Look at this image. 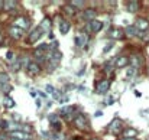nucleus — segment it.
Returning <instances> with one entry per match:
<instances>
[{"label": "nucleus", "mask_w": 149, "mask_h": 140, "mask_svg": "<svg viewBox=\"0 0 149 140\" xmlns=\"http://www.w3.org/2000/svg\"><path fill=\"white\" fill-rule=\"evenodd\" d=\"M16 4H17V1H13V0H4V6H3V9L4 10H13L15 7H16Z\"/></svg>", "instance_id": "25"}, {"label": "nucleus", "mask_w": 149, "mask_h": 140, "mask_svg": "<svg viewBox=\"0 0 149 140\" xmlns=\"http://www.w3.org/2000/svg\"><path fill=\"white\" fill-rule=\"evenodd\" d=\"M35 104H36V107L39 108V107H41V100H35Z\"/></svg>", "instance_id": "37"}, {"label": "nucleus", "mask_w": 149, "mask_h": 140, "mask_svg": "<svg viewBox=\"0 0 149 140\" xmlns=\"http://www.w3.org/2000/svg\"><path fill=\"white\" fill-rule=\"evenodd\" d=\"M6 58H7V59H12V58H13V52H12V51H9V52L6 53Z\"/></svg>", "instance_id": "35"}, {"label": "nucleus", "mask_w": 149, "mask_h": 140, "mask_svg": "<svg viewBox=\"0 0 149 140\" xmlns=\"http://www.w3.org/2000/svg\"><path fill=\"white\" fill-rule=\"evenodd\" d=\"M123 140H136V139H123Z\"/></svg>", "instance_id": "38"}, {"label": "nucleus", "mask_w": 149, "mask_h": 140, "mask_svg": "<svg viewBox=\"0 0 149 140\" xmlns=\"http://www.w3.org/2000/svg\"><path fill=\"white\" fill-rule=\"evenodd\" d=\"M120 129H122V121L119 120V119H114L111 123H110V126H109V130L111 132V133H119L120 132Z\"/></svg>", "instance_id": "17"}, {"label": "nucleus", "mask_w": 149, "mask_h": 140, "mask_svg": "<svg viewBox=\"0 0 149 140\" xmlns=\"http://www.w3.org/2000/svg\"><path fill=\"white\" fill-rule=\"evenodd\" d=\"M9 35L13 38V39H20L23 35H25V30H22L20 28H17V26H10L9 28Z\"/></svg>", "instance_id": "11"}, {"label": "nucleus", "mask_w": 149, "mask_h": 140, "mask_svg": "<svg viewBox=\"0 0 149 140\" xmlns=\"http://www.w3.org/2000/svg\"><path fill=\"white\" fill-rule=\"evenodd\" d=\"M38 95H39L41 98H47V94H45V93H42V91H38Z\"/></svg>", "instance_id": "36"}, {"label": "nucleus", "mask_w": 149, "mask_h": 140, "mask_svg": "<svg viewBox=\"0 0 149 140\" xmlns=\"http://www.w3.org/2000/svg\"><path fill=\"white\" fill-rule=\"evenodd\" d=\"M111 48H113V42H111V44H109V45H106V46H104V52H109V49H111Z\"/></svg>", "instance_id": "34"}, {"label": "nucleus", "mask_w": 149, "mask_h": 140, "mask_svg": "<svg viewBox=\"0 0 149 140\" xmlns=\"http://www.w3.org/2000/svg\"><path fill=\"white\" fill-rule=\"evenodd\" d=\"M62 10L68 15V16H72V15H75V7H72L71 4H65L64 7H62Z\"/></svg>", "instance_id": "28"}, {"label": "nucleus", "mask_w": 149, "mask_h": 140, "mask_svg": "<svg viewBox=\"0 0 149 140\" xmlns=\"http://www.w3.org/2000/svg\"><path fill=\"white\" fill-rule=\"evenodd\" d=\"M1 129H3V127H1V121H0V130H1Z\"/></svg>", "instance_id": "39"}, {"label": "nucleus", "mask_w": 149, "mask_h": 140, "mask_svg": "<svg viewBox=\"0 0 149 140\" xmlns=\"http://www.w3.org/2000/svg\"><path fill=\"white\" fill-rule=\"evenodd\" d=\"M70 28H71L70 22H67L65 19H61V20H59V32H61L62 35H67V33L70 32Z\"/></svg>", "instance_id": "19"}, {"label": "nucleus", "mask_w": 149, "mask_h": 140, "mask_svg": "<svg viewBox=\"0 0 149 140\" xmlns=\"http://www.w3.org/2000/svg\"><path fill=\"white\" fill-rule=\"evenodd\" d=\"M109 36L111 39H123L125 38V30L122 28H111L109 30Z\"/></svg>", "instance_id": "8"}, {"label": "nucleus", "mask_w": 149, "mask_h": 140, "mask_svg": "<svg viewBox=\"0 0 149 140\" xmlns=\"http://www.w3.org/2000/svg\"><path fill=\"white\" fill-rule=\"evenodd\" d=\"M136 136H138V132L135 129H127V130L123 132V137L125 139H135Z\"/></svg>", "instance_id": "24"}, {"label": "nucleus", "mask_w": 149, "mask_h": 140, "mask_svg": "<svg viewBox=\"0 0 149 140\" xmlns=\"http://www.w3.org/2000/svg\"><path fill=\"white\" fill-rule=\"evenodd\" d=\"M135 26H136V29H138L141 33H143V32H146L149 29V20L148 19H143V17H139V19H136Z\"/></svg>", "instance_id": "4"}, {"label": "nucleus", "mask_w": 149, "mask_h": 140, "mask_svg": "<svg viewBox=\"0 0 149 140\" xmlns=\"http://www.w3.org/2000/svg\"><path fill=\"white\" fill-rule=\"evenodd\" d=\"M3 104H4V107H6V108H13V107H15V100H13L12 97L6 95V97H4V100H3Z\"/></svg>", "instance_id": "26"}, {"label": "nucleus", "mask_w": 149, "mask_h": 140, "mask_svg": "<svg viewBox=\"0 0 149 140\" xmlns=\"http://www.w3.org/2000/svg\"><path fill=\"white\" fill-rule=\"evenodd\" d=\"M130 62V59L127 58V56H119V58H116V68H123V67H126L127 64Z\"/></svg>", "instance_id": "21"}, {"label": "nucleus", "mask_w": 149, "mask_h": 140, "mask_svg": "<svg viewBox=\"0 0 149 140\" xmlns=\"http://www.w3.org/2000/svg\"><path fill=\"white\" fill-rule=\"evenodd\" d=\"M125 35L132 38V36H142L143 33H141V32L136 29V26H135V25H132V26H127V28L125 29Z\"/></svg>", "instance_id": "16"}, {"label": "nucleus", "mask_w": 149, "mask_h": 140, "mask_svg": "<svg viewBox=\"0 0 149 140\" xmlns=\"http://www.w3.org/2000/svg\"><path fill=\"white\" fill-rule=\"evenodd\" d=\"M74 111H75V107H72V105H65V107H62V108H61L59 114H61L62 117L71 119V117H72V113H74Z\"/></svg>", "instance_id": "15"}, {"label": "nucleus", "mask_w": 149, "mask_h": 140, "mask_svg": "<svg viewBox=\"0 0 149 140\" xmlns=\"http://www.w3.org/2000/svg\"><path fill=\"white\" fill-rule=\"evenodd\" d=\"M9 136L12 139L17 140H32V136L29 132H12V133H9Z\"/></svg>", "instance_id": "6"}, {"label": "nucleus", "mask_w": 149, "mask_h": 140, "mask_svg": "<svg viewBox=\"0 0 149 140\" xmlns=\"http://www.w3.org/2000/svg\"><path fill=\"white\" fill-rule=\"evenodd\" d=\"M136 75V68H130V69H127V78H133Z\"/></svg>", "instance_id": "33"}, {"label": "nucleus", "mask_w": 149, "mask_h": 140, "mask_svg": "<svg viewBox=\"0 0 149 140\" xmlns=\"http://www.w3.org/2000/svg\"><path fill=\"white\" fill-rule=\"evenodd\" d=\"M75 45L80 48H84L87 45V42H88V35L87 33H84V32H80L77 36H75Z\"/></svg>", "instance_id": "7"}, {"label": "nucleus", "mask_w": 149, "mask_h": 140, "mask_svg": "<svg viewBox=\"0 0 149 140\" xmlns=\"http://www.w3.org/2000/svg\"><path fill=\"white\" fill-rule=\"evenodd\" d=\"M44 33H45V32H44V30H42V29L38 26V28H36V29H35V30H33V32L29 35V38H28V44H35L38 39H41V36H42Z\"/></svg>", "instance_id": "9"}, {"label": "nucleus", "mask_w": 149, "mask_h": 140, "mask_svg": "<svg viewBox=\"0 0 149 140\" xmlns=\"http://www.w3.org/2000/svg\"><path fill=\"white\" fill-rule=\"evenodd\" d=\"M51 19L49 17H44L42 19V22H41V25H39V28L44 30V32H49L51 30Z\"/></svg>", "instance_id": "22"}, {"label": "nucleus", "mask_w": 149, "mask_h": 140, "mask_svg": "<svg viewBox=\"0 0 149 140\" xmlns=\"http://www.w3.org/2000/svg\"><path fill=\"white\" fill-rule=\"evenodd\" d=\"M20 67H22V62H20V59H16V61H15V64L12 65V68H13L15 71H19V69H20Z\"/></svg>", "instance_id": "31"}, {"label": "nucleus", "mask_w": 149, "mask_h": 140, "mask_svg": "<svg viewBox=\"0 0 149 140\" xmlns=\"http://www.w3.org/2000/svg\"><path fill=\"white\" fill-rule=\"evenodd\" d=\"M0 88H1V90H3L6 94H9L10 91H12V85H10V84H3Z\"/></svg>", "instance_id": "32"}, {"label": "nucleus", "mask_w": 149, "mask_h": 140, "mask_svg": "<svg viewBox=\"0 0 149 140\" xmlns=\"http://www.w3.org/2000/svg\"><path fill=\"white\" fill-rule=\"evenodd\" d=\"M26 69H28V72H29L31 75H38V74L41 72V67H39L38 62H31Z\"/></svg>", "instance_id": "18"}, {"label": "nucleus", "mask_w": 149, "mask_h": 140, "mask_svg": "<svg viewBox=\"0 0 149 140\" xmlns=\"http://www.w3.org/2000/svg\"><path fill=\"white\" fill-rule=\"evenodd\" d=\"M1 39H3V38H1V35H0V42H1Z\"/></svg>", "instance_id": "40"}, {"label": "nucleus", "mask_w": 149, "mask_h": 140, "mask_svg": "<svg viewBox=\"0 0 149 140\" xmlns=\"http://www.w3.org/2000/svg\"><path fill=\"white\" fill-rule=\"evenodd\" d=\"M109 88H110V81H109V80H101V81L97 82V85H96V93L106 94L109 91Z\"/></svg>", "instance_id": "5"}, {"label": "nucleus", "mask_w": 149, "mask_h": 140, "mask_svg": "<svg viewBox=\"0 0 149 140\" xmlns=\"http://www.w3.org/2000/svg\"><path fill=\"white\" fill-rule=\"evenodd\" d=\"M142 62H143V56L142 55H139V53H135V55H132L130 56V64H132V68H139L141 65H142Z\"/></svg>", "instance_id": "13"}, {"label": "nucleus", "mask_w": 149, "mask_h": 140, "mask_svg": "<svg viewBox=\"0 0 149 140\" xmlns=\"http://www.w3.org/2000/svg\"><path fill=\"white\" fill-rule=\"evenodd\" d=\"M148 140H149V139H148Z\"/></svg>", "instance_id": "42"}, {"label": "nucleus", "mask_w": 149, "mask_h": 140, "mask_svg": "<svg viewBox=\"0 0 149 140\" xmlns=\"http://www.w3.org/2000/svg\"><path fill=\"white\" fill-rule=\"evenodd\" d=\"M45 90H47V91H48V93H49L51 95L55 98V100H59V101H61V98H59V93H58V91H56V90H55L52 85H47V87H45Z\"/></svg>", "instance_id": "27"}, {"label": "nucleus", "mask_w": 149, "mask_h": 140, "mask_svg": "<svg viewBox=\"0 0 149 140\" xmlns=\"http://www.w3.org/2000/svg\"><path fill=\"white\" fill-rule=\"evenodd\" d=\"M15 26H17V28H20L22 30H28L29 29V26H31V20L26 17V16H19L16 20H15V23H13Z\"/></svg>", "instance_id": "2"}, {"label": "nucleus", "mask_w": 149, "mask_h": 140, "mask_svg": "<svg viewBox=\"0 0 149 140\" xmlns=\"http://www.w3.org/2000/svg\"><path fill=\"white\" fill-rule=\"evenodd\" d=\"M70 4L72 7H83L84 6V1L83 0H72V1H70Z\"/></svg>", "instance_id": "29"}, {"label": "nucleus", "mask_w": 149, "mask_h": 140, "mask_svg": "<svg viewBox=\"0 0 149 140\" xmlns=\"http://www.w3.org/2000/svg\"><path fill=\"white\" fill-rule=\"evenodd\" d=\"M3 84H9V77L6 74H0V85Z\"/></svg>", "instance_id": "30"}, {"label": "nucleus", "mask_w": 149, "mask_h": 140, "mask_svg": "<svg viewBox=\"0 0 149 140\" xmlns=\"http://www.w3.org/2000/svg\"><path fill=\"white\" fill-rule=\"evenodd\" d=\"M48 120H49L51 126L55 130H61V120H59V116L58 114H51L49 117H48Z\"/></svg>", "instance_id": "14"}, {"label": "nucleus", "mask_w": 149, "mask_h": 140, "mask_svg": "<svg viewBox=\"0 0 149 140\" xmlns=\"http://www.w3.org/2000/svg\"><path fill=\"white\" fill-rule=\"evenodd\" d=\"M74 124H75V127L80 129V130H86V129H88L87 117H86L84 114H77V116L74 117Z\"/></svg>", "instance_id": "1"}, {"label": "nucleus", "mask_w": 149, "mask_h": 140, "mask_svg": "<svg viewBox=\"0 0 149 140\" xmlns=\"http://www.w3.org/2000/svg\"><path fill=\"white\" fill-rule=\"evenodd\" d=\"M101 28H103V23L97 20V19H94V20H91V22H88V25H87V29L90 30V32H93V33H97L101 30Z\"/></svg>", "instance_id": "12"}, {"label": "nucleus", "mask_w": 149, "mask_h": 140, "mask_svg": "<svg viewBox=\"0 0 149 140\" xmlns=\"http://www.w3.org/2000/svg\"><path fill=\"white\" fill-rule=\"evenodd\" d=\"M139 7H141V3H139L138 0H132V1H129V3H127V10H129V12H132V13H135Z\"/></svg>", "instance_id": "23"}, {"label": "nucleus", "mask_w": 149, "mask_h": 140, "mask_svg": "<svg viewBox=\"0 0 149 140\" xmlns=\"http://www.w3.org/2000/svg\"><path fill=\"white\" fill-rule=\"evenodd\" d=\"M96 16H97V13H96V10L94 9H86L84 12H83V17L84 19H87V20H94L96 19Z\"/></svg>", "instance_id": "20"}, {"label": "nucleus", "mask_w": 149, "mask_h": 140, "mask_svg": "<svg viewBox=\"0 0 149 140\" xmlns=\"http://www.w3.org/2000/svg\"><path fill=\"white\" fill-rule=\"evenodd\" d=\"M12 140H17V139H12Z\"/></svg>", "instance_id": "41"}, {"label": "nucleus", "mask_w": 149, "mask_h": 140, "mask_svg": "<svg viewBox=\"0 0 149 140\" xmlns=\"http://www.w3.org/2000/svg\"><path fill=\"white\" fill-rule=\"evenodd\" d=\"M48 58H49V61L52 62V68H55V67L58 65V62L61 61V58H62V53H61L58 49H49Z\"/></svg>", "instance_id": "3"}, {"label": "nucleus", "mask_w": 149, "mask_h": 140, "mask_svg": "<svg viewBox=\"0 0 149 140\" xmlns=\"http://www.w3.org/2000/svg\"><path fill=\"white\" fill-rule=\"evenodd\" d=\"M45 49H48V45L42 44L41 46L35 51V58L38 59V62H44V61L47 59V56H45V52H47V51H45Z\"/></svg>", "instance_id": "10"}]
</instances>
